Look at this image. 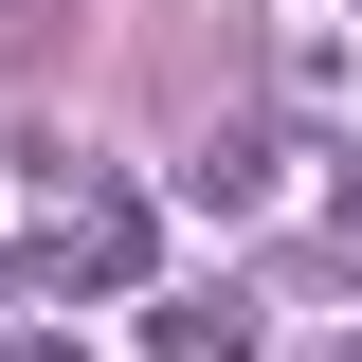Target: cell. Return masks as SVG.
<instances>
[{
	"instance_id": "2",
	"label": "cell",
	"mask_w": 362,
	"mask_h": 362,
	"mask_svg": "<svg viewBox=\"0 0 362 362\" xmlns=\"http://www.w3.org/2000/svg\"><path fill=\"white\" fill-rule=\"evenodd\" d=\"M181 199H199V218H272V199H290V127H218L181 163Z\"/></svg>"
},
{
	"instance_id": "1",
	"label": "cell",
	"mask_w": 362,
	"mask_h": 362,
	"mask_svg": "<svg viewBox=\"0 0 362 362\" xmlns=\"http://www.w3.org/2000/svg\"><path fill=\"white\" fill-rule=\"evenodd\" d=\"M145 362H272V326H254V290H218V272H199V290H163V308H145Z\"/></svg>"
}]
</instances>
